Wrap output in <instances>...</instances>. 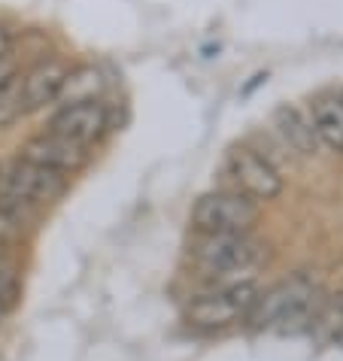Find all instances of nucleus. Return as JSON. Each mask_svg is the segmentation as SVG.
<instances>
[{"label":"nucleus","mask_w":343,"mask_h":361,"mask_svg":"<svg viewBox=\"0 0 343 361\" xmlns=\"http://www.w3.org/2000/svg\"><path fill=\"white\" fill-rule=\"evenodd\" d=\"M100 92H104V76H100V70L92 64H79V67L67 70L64 85H61V92H58L55 104H61V106L88 104V100H97Z\"/></svg>","instance_id":"obj_12"},{"label":"nucleus","mask_w":343,"mask_h":361,"mask_svg":"<svg viewBox=\"0 0 343 361\" xmlns=\"http://www.w3.org/2000/svg\"><path fill=\"white\" fill-rule=\"evenodd\" d=\"M67 61L61 58H43L37 61L28 73L18 76V100H22V113H34V109H43L49 104L58 100V92L64 85L67 76Z\"/></svg>","instance_id":"obj_9"},{"label":"nucleus","mask_w":343,"mask_h":361,"mask_svg":"<svg viewBox=\"0 0 343 361\" xmlns=\"http://www.w3.org/2000/svg\"><path fill=\"white\" fill-rule=\"evenodd\" d=\"M322 316V298L313 279L295 276L258 295L252 313L246 316L255 328H279V331H304Z\"/></svg>","instance_id":"obj_1"},{"label":"nucleus","mask_w":343,"mask_h":361,"mask_svg":"<svg viewBox=\"0 0 343 361\" xmlns=\"http://www.w3.org/2000/svg\"><path fill=\"white\" fill-rule=\"evenodd\" d=\"M13 298H16V274H13V264L6 262V255L0 252V304L9 307Z\"/></svg>","instance_id":"obj_14"},{"label":"nucleus","mask_w":343,"mask_h":361,"mask_svg":"<svg viewBox=\"0 0 343 361\" xmlns=\"http://www.w3.org/2000/svg\"><path fill=\"white\" fill-rule=\"evenodd\" d=\"M228 176L237 185L234 192L252 197L255 204L258 200H274L282 192V173L274 167V161L249 146L228 152Z\"/></svg>","instance_id":"obj_6"},{"label":"nucleus","mask_w":343,"mask_h":361,"mask_svg":"<svg viewBox=\"0 0 343 361\" xmlns=\"http://www.w3.org/2000/svg\"><path fill=\"white\" fill-rule=\"evenodd\" d=\"M25 222L18 216H13L6 207H0V246H9V243H16L18 237L25 234Z\"/></svg>","instance_id":"obj_13"},{"label":"nucleus","mask_w":343,"mask_h":361,"mask_svg":"<svg viewBox=\"0 0 343 361\" xmlns=\"http://www.w3.org/2000/svg\"><path fill=\"white\" fill-rule=\"evenodd\" d=\"M258 300V288L252 283H234L216 292L198 295L186 304V322L200 331H216L228 328L237 319H246Z\"/></svg>","instance_id":"obj_2"},{"label":"nucleus","mask_w":343,"mask_h":361,"mask_svg":"<svg viewBox=\"0 0 343 361\" xmlns=\"http://www.w3.org/2000/svg\"><path fill=\"white\" fill-rule=\"evenodd\" d=\"M313 134L316 140H322L328 149L335 152H343V104L340 97H331V94H322L313 100Z\"/></svg>","instance_id":"obj_11"},{"label":"nucleus","mask_w":343,"mask_h":361,"mask_svg":"<svg viewBox=\"0 0 343 361\" xmlns=\"http://www.w3.org/2000/svg\"><path fill=\"white\" fill-rule=\"evenodd\" d=\"M191 222L200 234H249L258 222V204L240 192H210L198 197Z\"/></svg>","instance_id":"obj_3"},{"label":"nucleus","mask_w":343,"mask_h":361,"mask_svg":"<svg viewBox=\"0 0 343 361\" xmlns=\"http://www.w3.org/2000/svg\"><path fill=\"white\" fill-rule=\"evenodd\" d=\"M109 128V113L100 100H88V104H73V106H61L58 113L49 118V134H58L79 143L85 149H92Z\"/></svg>","instance_id":"obj_7"},{"label":"nucleus","mask_w":343,"mask_h":361,"mask_svg":"<svg viewBox=\"0 0 343 361\" xmlns=\"http://www.w3.org/2000/svg\"><path fill=\"white\" fill-rule=\"evenodd\" d=\"M18 158H25V161H31V164H40L46 170H52V173L67 176V173H76V170H83L88 164L92 149H85L79 143H70V140L46 131V134L28 140V143L18 149Z\"/></svg>","instance_id":"obj_8"},{"label":"nucleus","mask_w":343,"mask_h":361,"mask_svg":"<svg viewBox=\"0 0 343 361\" xmlns=\"http://www.w3.org/2000/svg\"><path fill=\"white\" fill-rule=\"evenodd\" d=\"M340 104H343V97H340Z\"/></svg>","instance_id":"obj_15"},{"label":"nucleus","mask_w":343,"mask_h":361,"mask_svg":"<svg viewBox=\"0 0 343 361\" xmlns=\"http://www.w3.org/2000/svg\"><path fill=\"white\" fill-rule=\"evenodd\" d=\"M64 192L67 179L61 173H52V170L31 164L25 158H13V161L0 164V195H9L34 209L55 204Z\"/></svg>","instance_id":"obj_4"},{"label":"nucleus","mask_w":343,"mask_h":361,"mask_svg":"<svg viewBox=\"0 0 343 361\" xmlns=\"http://www.w3.org/2000/svg\"><path fill=\"white\" fill-rule=\"evenodd\" d=\"M274 128L298 155H316L319 140L313 134V125L301 116V109H295L291 104H279L274 109Z\"/></svg>","instance_id":"obj_10"},{"label":"nucleus","mask_w":343,"mask_h":361,"mask_svg":"<svg viewBox=\"0 0 343 361\" xmlns=\"http://www.w3.org/2000/svg\"><path fill=\"white\" fill-rule=\"evenodd\" d=\"M195 262L210 274H240L258 262L261 249L249 234H200L191 246Z\"/></svg>","instance_id":"obj_5"}]
</instances>
